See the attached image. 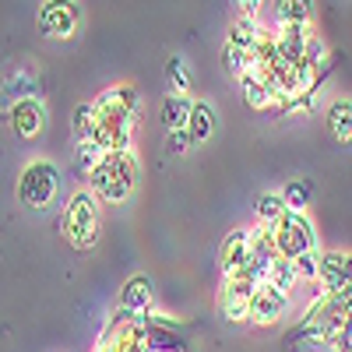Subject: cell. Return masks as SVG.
Masks as SVG:
<instances>
[{"label": "cell", "mask_w": 352, "mask_h": 352, "mask_svg": "<svg viewBox=\"0 0 352 352\" xmlns=\"http://www.w3.org/2000/svg\"><path fill=\"white\" fill-rule=\"evenodd\" d=\"M166 148H169V155H187V152L194 148V141H190L187 127H180V131H166Z\"/></svg>", "instance_id": "f1b7e54d"}, {"label": "cell", "mask_w": 352, "mask_h": 352, "mask_svg": "<svg viewBox=\"0 0 352 352\" xmlns=\"http://www.w3.org/2000/svg\"><path fill=\"white\" fill-rule=\"evenodd\" d=\"M289 292H282V289H275L272 282H261L257 289H254V296H250V307H247V320H254V324H261V328H268V324H275V320L289 310Z\"/></svg>", "instance_id": "9c48e42d"}, {"label": "cell", "mask_w": 352, "mask_h": 352, "mask_svg": "<svg viewBox=\"0 0 352 352\" xmlns=\"http://www.w3.org/2000/svg\"><path fill=\"white\" fill-rule=\"evenodd\" d=\"M250 261V229H232L229 236L222 240L219 250V264H222V278L229 275H240Z\"/></svg>", "instance_id": "8fae6325"}, {"label": "cell", "mask_w": 352, "mask_h": 352, "mask_svg": "<svg viewBox=\"0 0 352 352\" xmlns=\"http://www.w3.org/2000/svg\"><path fill=\"white\" fill-rule=\"evenodd\" d=\"M60 194V169L53 159H32L18 176V204L28 212H46Z\"/></svg>", "instance_id": "277c9868"}, {"label": "cell", "mask_w": 352, "mask_h": 352, "mask_svg": "<svg viewBox=\"0 0 352 352\" xmlns=\"http://www.w3.org/2000/svg\"><path fill=\"white\" fill-rule=\"evenodd\" d=\"M240 85H243V99H247V106L250 109H275V96H272V88L264 85V78L250 67L247 74H240Z\"/></svg>", "instance_id": "ac0fdd59"}, {"label": "cell", "mask_w": 352, "mask_h": 352, "mask_svg": "<svg viewBox=\"0 0 352 352\" xmlns=\"http://www.w3.org/2000/svg\"><path fill=\"white\" fill-rule=\"evenodd\" d=\"M261 32H264V28H261V18H257V14H236V18L229 21V36H226V43H229V46H236V50L254 53Z\"/></svg>", "instance_id": "2e32d148"}, {"label": "cell", "mask_w": 352, "mask_h": 352, "mask_svg": "<svg viewBox=\"0 0 352 352\" xmlns=\"http://www.w3.org/2000/svg\"><path fill=\"white\" fill-rule=\"evenodd\" d=\"M39 28L46 39H74L81 28V8L78 0H43L39 8Z\"/></svg>", "instance_id": "8992f818"}, {"label": "cell", "mask_w": 352, "mask_h": 352, "mask_svg": "<svg viewBox=\"0 0 352 352\" xmlns=\"http://www.w3.org/2000/svg\"><path fill=\"white\" fill-rule=\"evenodd\" d=\"M278 194H282V201H285L289 212H307V204H310V197H314V180H307V176H300V180H289Z\"/></svg>", "instance_id": "7402d4cb"}, {"label": "cell", "mask_w": 352, "mask_h": 352, "mask_svg": "<svg viewBox=\"0 0 352 352\" xmlns=\"http://www.w3.org/2000/svg\"><path fill=\"white\" fill-rule=\"evenodd\" d=\"M138 106L141 96L134 85H113L92 99V144L102 152H131L138 131Z\"/></svg>", "instance_id": "6da1fadb"}, {"label": "cell", "mask_w": 352, "mask_h": 352, "mask_svg": "<svg viewBox=\"0 0 352 352\" xmlns=\"http://www.w3.org/2000/svg\"><path fill=\"white\" fill-rule=\"evenodd\" d=\"M320 289H342L352 285V254L345 250H320V275H317Z\"/></svg>", "instance_id": "7c38bea8"}, {"label": "cell", "mask_w": 352, "mask_h": 352, "mask_svg": "<svg viewBox=\"0 0 352 352\" xmlns=\"http://www.w3.org/2000/svg\"><path fill=\"white\" fill-rule=\"evenodd\" d=\"M92 102H78L74 116H71V134H74V144L81 141H92Z\"/></svg>", "instance_id": "d4e9b609"}, {"label": "cell", "mask_w": 352, "mask_h": 352, "mask_svg": "<svg viewBox=\"0 0 352 352\" xmlns=\"http://www.w3.org/2000/svg\"><path fill=\"white\" fill-rule=\"evenodd\" d=\"M166 85H169L173 96H187L190 92L194 78H190V67H187V60H184L180 53H173L169 60H166Z\"/></svg>", "instance_id": "44dd1931"}, {"label": "cell", "mask_w": 352, "mask_h": 352, "mask_svg": "<svg viewBox=\"0 0 352 352\" xmlns=\"http://www.w3.org/2000/svg\"><path fill=\"white\" fill-rule=\"evenodd\" d=\"M278 25H310L314 18V0H275L272 4Z\"/></svg>", "instance_id": "ffe728a7"}, {"label": "cell", "mask_w": 352, "mask_h": 352, "mask_svg": "<svg viewBox=\"0 0 352 352\" xmlns=\"http://www.w3.org/2000/svg\"><path fill=\"white\" fill-rule=\"evenodd\" d=\"M328 131L338 144H349L352 141V99H335L328 106Z\"/></svg>", "instance_id": "d6986e66"}, {"label": "cell", "mask_w": 352, "mask_h": 352, "mask_svg": "<svg viewBox=\"0 0 352 352\" xmlns=\"http://www.w3.org/2000/svg\"><path fill=\"white\" fill-rule=\"evenodd\" d=\"M292 264H296L300 282L317 285V275H320V247H317V250H307V254H300V257H292Z\"/></svg>", "instance_id": "83f0119b"}, {"label": "cell", "mask_w": 352, "mask_h": 352, "mask_svg": "<svg viewBox=\"0 0 352 352\" xmlns=\"http://www.w3.org/2000/svg\"><path fill=\"white\" fill-rule=\"evenodd\" d=\"M232 8H236V14H261L264 0H232Z\"/></svg>", "instance_id": "f546056e"}, {"label": "cell", "mask_w": 352, "mask_h": 352, "mask_svg": "<svg viewBox=\"0 0 352 352\" xmlns=\"http://www.w3.org/2000/svg\"><path fill=\"white\" fill-rule=\"evenodd\" d=\"M106 152L99 148V144H92V141H81L78 144V148H74V169L85 176V180H88V173H92L96 166H99V159H102Z\"/></svg>", "instance_id": "484cf974"}, {"label": "cell", "mask_w": 352, "mask_h": 352, "mask_svg": "<svg viewBox=\"0 0 352 352\" xmlns=\"http://www.w3.org/2000/svg\"><path fill=\"white\" fill-rule=\"evenodd\" d=\"M152 300H155V282L148 275H131L120 289V303L116 307H124L131 314H144L152 310Z\"/></svg>", "instance_id": "4fadbf2b"}, {"label": "cell", "mask_w": 352, "mask_h": 352, "mask_svg": "<svg viewBox=\"0 0 352 352\" xmlns=\"http://www.w3.org/2000/svg\"><path fill=\"white\" fill-rule=\"evenodd\" d=\"M215 127H219V109L208 102V99H194L190 106V120H187V134L194 144H204L215 138Z\"/></svg>", "instance_id": "5bb4252c"}, {"label": "cell", "mask_w": 352, "mask_h": 352, "mask_svg": "<svg viewBox=\"0 0 352 352\" xmlns=\"http://www.w3.org/2000/svg\"><path fill=\"white\" fill-rule=\"evenodd\" d=\"M99 204L102 201L88 187H81V190L71 194L67 208L60 215V232L67 236V243L74 250H92L99 243Z\"/></svg>", "instance_id": "3957f363"}, {"label": "cell", "mask_w": 352, "mask_h": 352, "mask_svg": "<svg viewBox=\"0 0 352 352\" xmlns=\"http://www.w3.org/2000/svg\"><path fill=\"white\" fill-rule=\"evenodd\" d=\"M310 25H278L275 32V43H278V56L285 64H300V56L310 43Z\"/></svg>", "instance_id": "9a60e30c"}, {"label": "cell", "mask_w": 352, "mask_h": 352, "mask_svg": "<svg viewBox=\"0 0 352 352\" xmlns=\"http://www.w3.org/2000/svg\"><path fill=\"white\" fill-rule=\"evenodd\" d=\"M254 289H257V282L247 278L243 272L222 278V289H219V314H222L226 320H247V307H250Z\"/></svg>", "instance_id": "30bf717a"}, {"label": "cell", "mask_w": 352, "mask_h": 352, "mask_svg": "<svg viewBox=\"0 0 352 352\" xmlns=\"http://www.w3.org/2000/svg\"><path fill=\"white\" fill-rule=\"evenodd\" d=\"M272 236L278 247V257H300L307 250H317V229L307 219V212H285L275 226H272Z\"/></svg>", "instance_id": "5b68a950"}, {"label": "cell", "mask_w": 352, "mask_h": 352, "mask_svg": "<svg viewBox=\"0 0 352 352\" xmlns=\"http://www.w3.org/2000/svg\"><path fill=\"white\" fill-rule=\"evenodd\" d=\"M190 106H194V99L190 96H166L162 99V106H159V120H162V127L166 131H180V127H187V120H190Z\"/></svg>", "instance_id": "e0dca14e"}, {"label": "cell", "mask_w": 352, "mask_h": 352, "mask_svg": "<svg viewBox=\"0 0 352 352\" xmlns=\"http://www.w3.org/2000/svg\"><path fill=\"white\" fill-rule=\"evenodd\" d=\"M285 212H289V208H285V201H282V194H275V190L261 194V197L254 201V215H257V226H275V222H278Z\"/></svg>", "instance_id": "603a6c76"}, {"label": "cell", "mask_w": 352, "mask_h": 352, "mask_svg": "<svg viewBox=\"0 0 352 352\" xmlns=\"http://www.w3.org/2000/svg\"><path fill=\"white\" fill-rule=\"evenodd\" d=\"M8 124H11V131H14L21 141L39 138L43 127H46V106H43V99H39V96H21V99H14L11 109H8Z\"/></svg>", "instance_id": "ba28073f"}, {"label": "cell", "mask_w": 352, "mask_h": 352, "mask_svg": "<svg viewBox=\"0 0 352 352\" xmlns=\"http://www.w3.org/2000/svg\"><path fill=\"white\" fill-rule=\"evenodd\" d=\"M275 261H278V247H275V236H272V226H254L250 229V261H247L243 275L254 278L257 285L268 282V272H272Z\"/></svg>", "instance_id": "52a82bcc"}, {"label": "cell", "mask_w": 352, "mask_h": 352, "mask_svg": "<svg viewBox=\"0 0 352 352\" xmlns=\"http://www.w3.org/2000/svg\"><path fill=\"white\" fill-rule=\"evenodd\" d=\"M96 352H116V349H113L109 342H99V345H96Z\"/></svg>", "instance_id": "4dcf8cb0"}, {"label": "cell", "mask_w": 352, "mask_h": 352, "mask_svg": "<svg viewBox=\"0 0 352 352\" xmlns=\"http://www.w3.org/2000/svg\"><path fill=\"white\" fill-rule=\"evenodd\" d=\"M250 64H254V56L247 53V50H236V46H222V67L232 74V78H240V74H247L250 71Z\"/></svg>", "instance_id": "4316f807"}, {"label": "cell", "mask_w": 352, "mask_h": 352, "mask_svg": "<svg viewBox=\"0 0 352 352\" xmlns=\"http://www.w3.org/2000/svg\"><path fill=\"white\" fill-rule=\"evenodd\" d=\"M268 282H272L275 289H282V292H289V296H292V289L300 285V275H296V264H292L289 257H278V261L272 264V272H268Z\"/></svg>", "instance_id": "cb8c5ba5"}, {"label": "cell", "mask_w": 352, "mask_h": 352, "mask_svg": "<svg viewBox=\"0 0 352 352\" xmlns=\"http://www.w3.org/2000/svg\"><path fill=\"white\" fill-rule=\"evenodd\" d=\"M138 155L134 152H106L99 166L88 173V190H92L102 204H124L138 190Z\"/></svg>", "instance_id": "7a4b0ae2"}]
</instances>
